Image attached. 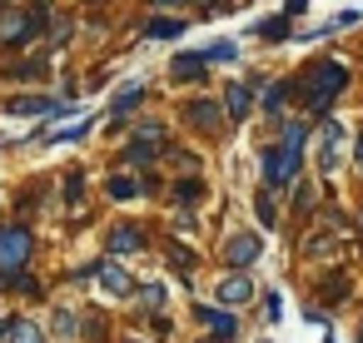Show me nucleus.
Wrapping results in <instances>:
<instances>
[{"mask_svg": "<svg viewBox=\"0 0 363 343\" xmlns=\"http://www.w3.org/2000/svg\"><path fill=\"white\" fill-rule=\"evenodd\" d=\"M298 159H303V125H289L284 145L264 150V179H269V189H284L298 174Z\"/></svg>", "mask_w": 363, "mask_h": 343, "instance_id": "obj_1", "label": "nucleus"}, {"mask_svg": "<svg viewBox=\"0 0 363 343\" xmlns=\"http://www.w3.org/2000/svg\"><path fill=\"white\" fill-rule=\"evenodd\" d=\"M343 85H348V65H338V60H323V65H313V75L303 80V90H308V110L323 120V115H328V100H333Z\"/></svg>", "mask_w": 363, "mask_h": 343, "instance_id": "obj_2", "label": "nucleus"}, {"mask_svg": "<svg viewBox=\"0 0 363 343\" xmlns=\"http://www.w3.org/2000/svg\"><path fill=\"white\" fill-rule=\"evenodd\" d=\"M30 249H35V239H30V234H26L21 224L0 229V274H16V269H26Z\"/></svg>", "mask_w": 363, "mask_h": 343, "instance_id": "obj_3", "label": "nucleus"}, {"mask_svg": "<svg viewBox=\"0 0 363 343\" xmlns=\"http://www.w3.org/2000/svg\"><path fill=\"white\" fill-rule=\"evenodd\" d=\"M338 159H343V125L333 120V125L318 130V164H323V174H333Z\"/></svg>", "mask_w": 363, "mask_h": 343, "instance_id": "obj_4", "label": "nucleus"}, {"mask_svg": "<svg viewBox=\"0 0 363 343\" xmlns=\"http://www.w3.org/2000/svg\"><path fill=\"white\" fill-rule=\"evenodd\" d=\"M30 30H40V16H35V11H11V16H0V40H6V45H21Z\"/></svg>", "mask_w": 363, "mask_h": 343, "instance_id": "obj_5", "label": "nucleus"}, {"mask_svg": "<svg viewBox=\"0 0 363 343\" xmlns=\"http://www.w3.org/2000/svg\"><path fill=\"white\" fill-rule=\"evenodd\" d=\"M259 254H264V239H259V234H239V239L224 244V259H229L234 269H249Z\"/></svg>", "mask_w": 363, "mask_h": 343, "instance_id": "obj_6", "label": "nucleus"}, {"mask_svg": "<svg viewBox=\"0 0 363 343\" xmlns=\"http://www.w3.org/2000/svg\"><path fill=\"white\" fill-rule=\"evenodd\" d=\"M11 115H70V110L45 95H21V100H11Z\"/></svg>", "mask_w": 363, "mask_h": 343, "instance_id": "obj_7", "label": "nucleus"}, {"mask_svg": "<svg viewBox=\"0 0 363 343\" xmlns=\"http://www.w3.org/2000/svg\"><path fill=\"white\" fill-rule=\"evenodd\" d=\"M189 125H194V130H204V135H214V130L224 125V115H219V105H214V100H194V105H189Z\"/></svg>", "mask_w": 363, "mask_h": 343, "instance_id": "obj_8", "label": "nucleus"}, {"mask_svg": "<svg viewBox=\"0 0 363 343\" xmlns=\"http://www.w3.org/2000/svg\"><path fill=\"white\" fill-rule=\"evenodd\" d=\"M145 249V234L135 229V224H120L115 234H110V254H140Z\"/></svg>", "mask_w": 363, "mask_h": 343, "instance_id": "obj_9", "label": "nucleus"}, {"mask_svg": "<svg viewBox=\"0 0 363 343\" xmlns=\"http://www.w3.org/2000/svg\"><path fill=\"white\" fill-rule=\"evenodd\" d=\"M249 105H254L249 85H229V90H224V115H229V120H244V115H249Z\"/></svg>", "mask_w": 363, "mask_h": 343, "instance_id": "obj_10", "label": "nucleus"}, {"mask_svg": "<svg viewBox=\"0 0 363 343\" xmlns=\"http://www.w3.org/2000/svg\"><path fill=\"white\" fill-rule=\"evenodd\" d=\"M95 274H100L105 293H130V288H135V283H130V274H125L120 264H95Z\"/></svg>", "mask_w": 363, "mask_h": 343, "instance_id": "obj_11", "label": "nucleus"}, {"mask_svg": "<svg viewBox=\"0 0 363 343\" xmlns=\"http://www.w3.org/2000/svg\"><path fill=\"white\" fill-rule=\"evenodd\" d=\"M249 298H254V283L244 274H234V279L219 283V303H249Z\"/></svg>", "mask_w": 363, "mask_h": 343, "instance_id": "obj_12", "label": "nucleus"}, {"mask_svg": "<svg viewBox=\"0 0 363 343\" xmlns=\"http://www.w3.org/2000/svg\"><path fill=\"white\" fill-rule=\"evenodd\" d=\"M204 65H209V55H179L169 70H174V80H199V75H204Z\"/></svg>", "mask_w": 363, "mask_h": 343, "instance_id": "obj_13", "label": "nucleus"}, {"mask_svg": "<svg viewBox=\"0 0 363 343\" xmlns=\"http://www.w3.org/2000/svg\"><path fill=\"white\" fill-rule=\"evenodd\" d=\"M199 318L214 328V338H234V328H239V323H234V313H219V308H199Z\"/></svg>", "mask_w": 363, "mask_h": 343, "instance_id": "obj_14", "label": "nucleus"}, {"mask_svg": "<svg viewBox=\"0 0 363 343\" xmlns=\"http://www.w3.org/2000/svg\"><path fill=\"white\" fill-rule=\"evenodd\" d=\"M6 338H11V343H45V333H40L30 318H16V323L6 328Z\"/></svg>", "mask_w": 363, "mask_h": 343, "instance_id": "obj_15", "label": "nucleus"}, {"mask_svg": "<svg viewBox=\"0 0 363 343\" xmlns=\"http://www.w3.org/2000/svg\"><path fill=\"white\" fill-rule=\"evenodd\" d=\"M145 35H150V40H179V35H184V21H164V16H160V21H150Z\"/></svg>", "mask_w": 363, "mask_h": 343, "instance_id": "obj_16", "label": "nucleus"}, {"mask_svg": "<svg viewBox=\"0 0 363 343\" xmlns=\"http://www.w3.org/2000/svg\"><path fill=\"white\" fill-rule=\"evenodd\" d=\"M140 95H145V90H140V85H125V90H120V95H115V105H110V110H115V120H125V115H130V110H135V105H140Z\"/></svg>", "mask_w": 363, "mask_h": 343, "instance_id": "obj_17", "label": "nucleus"}, {"mask_svg": "<svg viewBox=\"0 0 363 343\" xmlns=\"http://www.w3.org/2000/svg\"><path fill=\"white\" fill-rule=\"evenodd\" d=\"M105 189H110V199H135V194H140L145 184H135V179H125V174H115V179H110Z\"/></svg>", "mask_w": 363, "mask_h": 343, "instance_id": "obj_18", "label": "nucleus"}, {"mask_svg": "<svg viewBox=\"0 0 363 343\" xmlns=\"http://www.w3.org/2000/svg\"><path fill=\"white\" fill-rule=\"evenodd\" d=\"M259 35H264V40H284V35H289V16H274V21H264V26H259Z\"/></svg>", "mask_w": 363, "mask_h": 343, "instance_id": "obj_19", "label": "nucleus"}, {"mask_svg": "<svg viewBox=\"0 0 363 343\" xmlns=\"http://www.w3.org/2000/svg\"><path fill=\"white\" fill-rule=\"evenodd\" d=\"M125 159H130V164H150V159H155V150H150V140H130V150H125Z\"/></svg>", "mask_w": 363, "mask_h": 343, "instance_id": "obj_20", "label": "nucleus"}, {"mask_svg": "<svg viewBox=\"0 0 363 343\" xmlns=\"http://www.w3.org/2000/svg\"><path fill=\"white\" fill-rule=\"evenodd\" d=\"M174 194H179V204H199L204 184H199V179H179V184H174Z\"/></svg>", "mask_w": 363, "mask_h": 343, "instance_id": "obj_21", "label": "nucleus"}, {"mask_svg": "<svg viewBox=\"0 0 363 343\" xmlns=\"http://www.w3.org/2000/svg\"><path fill=\"white\" fill-rule=\"evenodd\" d=\"M284 95H289V85H274V90L264 95V110H269V115H279V110H284Z\"/></svg>", "mask_w": 363, "mask_h": 343, "instance_id": "obj_22", "label": "nucleus"}, {"mask_svg": "<svg viewBox=\"0 0 363 343\" xmlns=\"http://www.w3.org/2000/svg\"><path fill=\"white\" fill-rule=\"evenodd\" d=\"M308 254H343V244L323 234V239H308Z\"/></svg>", "mask_w": 363, "mask_h": 343, "instance_id": "obj_23", "label": "nucleus"}, {"mask_svg": "<svg viewBox=\"0 0 363 343\" xmlns=\"http://www.w3.org/2000/svg\"><path fill=\"white\" fill-rule=\"evenodd\" d=\"M169 259H174V264H179V269H184V274H189V269H194V254H189V249H179V244H169Z\"/></svg>", "mask_w": 363, "mask_h": 343, "instance_id": "obj_24", "label": "nucleus"}, {"mask_svg": "<svg viewBox=\"0 0 363 343\" xmlns=\"http://www.w3.org/2000/svg\"><path fill=\"white\" fill-rule=\"evenodd\" d=\"M6 279H11L16 293H35V279H21V274H6Z\"/></svg>", "mask_w": 363, "mask_h": 343, "instance_id": "obj_25", "label": "nucleus"}, {"mask_svg": "<svg viewBox=\"0 0 363 343\" xmlns=\"http://www.w3.org/2000/svg\"><path fill=\"white\" fill-rule=\"evenodd\" d=\"M140 298H145V303H150V308H160V303H164V288H160V283H150V288H145V293H140Z\"/></svg>", "mask_w": 363, "mask_h": 343, "instance_id": "obj_26", "label": "nucleus"}, {"mask_svg": "<svg viewBox=\"0 0 363 343\" xmlns=\"http://www.w3.org/2000/svg\"><path fill=\"white\" fill-rule=\"evenodd\" d=\"M209 60H234V45H214V50H204Z\"/></svg>", "mask_w": 363, "mask_h": 343, "instance_id": "obj_27", "label": "nucleus"}, {"mask_svg": "<svg viewBox=\"0 0 363 343\" xmlns=\"http://www.w3.org/2000/svg\"><path fill=\"white\" fill-rule=\"evenodd\" d=\"M259 219H264V224H274V204H269V194H259Z\"/></svg>", "mask_w": 363, "mask_h": 343, "instance_id": "obj_28", "label": "nucleus"}, {"mask_svg": "<svg viewBox=\"0 0 363 343\" xmlns=\"http://www.w3.org/2000/svg\"><path fill=\"white\" fill-rule=\"evenodd\" d=\"M174 6H184V0H155V11H174Z\"/></svg>", "mask_w": 363, "mask_h": 343, "instance_id": "obj_29", "label": "nucleus"}, {"mask_svg": "<svg viewBox=\"0 0 363 343\" xmlns=\"http://www.w3.org/2000/svg\"><path fill=\"white\" fill-rule=\"evenodd\" d=\"M358 169H363V135H358Z\"/></svg>", "mask_w": 363, "mask_h": 343, "instance_id": "obj_30", "label": "nucleus"}, {"mask_svg": "<svg viewBox=\"0 0 363 343\" xmlns=\"http://www.w3.org/2000/svg\"><path fill=\"white\" fill-rule=\"evenodd\" d=\"M199 6H204V11H214V6H219V0H199Z\"/></svg>", "mask_w": 363, "mask_h": 343, "instance_id": "obj_31", "label": "nucleus"}, {"mask_svg": "<svg viewBox=\"0 0 363 343\" xmlns=\"http://www.w3.org/2000/svg\"><path fill=\"white\" fill-rule=\"evenodd\" d=\"M358 343H363V323H358Z\"/></svg>", "mask_w": 363, "mask_h": 343, "instance_id": "obj_32", "label": "nucleus"}, {"mask_svg": "<svg viewBox=\"0 0 363 343\" xmlns=\"http://www.w3.org/2000/svg\"><path fill=\"white\" fill-rule=\"evenodd\" d=\"M0 333H6V323H0Z\"/></svg>", "mask_w": 363, "mask_h": 343, "instance_id": "obj_33", "label": "nucleus"}]
</instances>
